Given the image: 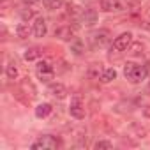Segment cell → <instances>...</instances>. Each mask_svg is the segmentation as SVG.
<instances>
[{
    "instance_id": "obj_12",
    "label": "cell",
    "mask_w": 150,
    "mask_h": 150,
    "mask_svg": "<svg viewBox=\"0 0 150 150\" xmlns=\"http://www.w3.org/2000/svg\"><path fill=\"white\" fill-rule=\"evenodd\" d=\"M55 35H57L58 39L67 41V39H71V37H72V30H71V27H60V28H57V30H55Z\"/></svg>"
},
{
    "instance_id": "obj_20",
    "label": "cell",
    "mask_w": 150,
    "mask_h": 150,
    "mask_svg": "<svg viewBox=\"0 0 150 150\" xmlns=\"http://www.w3.org/2000/svg\"><path fill=\"white\" fill-rule=\"evenodd\" d=\"M23 2L27 4V6H34V4H37L39 0H23Z\"/></svg>"
},
{
    "instance_id": "obj_4",
    "label": "cell",
    "mask_w": 150,
    "mask_h": 150,
    "mask_svg": "<svg viewBox=\"0 0 150 150\" xmlns=\"http://www.w3.org/2000/svg\"><path fill=\"white\" fill-rule=\"evenodd\" d=\"M37 76L41 81H50L53 78V65L50 62H39L37 64Z\"/></svg>"
},
{
    "instance_id": "obj_13",
    "label": "cell",
    "mask_w": 150,
    "mask_h": 150,
    "mask_svg": "<svg viewBox=\"0 0 150 150\" xmlns=\"http://www.w3.org/2000/svg\"><path fill=\"white\" fill-rule=\"evenodd\" d=\"M6 74H7V78L9 80H16L18 78V67L14 62H9L7 67H6Z\"/></svg>"
},
{
    "instance_id": "obj_7",
    "label": "cell",
    "mask_w": 150,
    "mask_h": 150,
    "mask_svg": "<svg viewBox=\"0 0 150 150\" xmlns=\"http://www.w3.org/2000/svg\"><path fill=\"white\" fill-rule=\"evenodd\" d=\"M46 32H48V23H46V20L41 18V16L35 18V21H34V35H35V37H44Z\"/></svg>"
},
{
    "instance_id": "obj_19",
    "label": "cell",
    "mask_w": 150,
    "mask_h": 150,
    "mask_svg": "<svg viewBox=\"0 0 150 150\" xmlns=\"http://www.w3.org/2000/svg\"><path fill=\"white\" fill-rule=\"evenodd\" d=\"M72 51H74V55H81V41H74V44H72Z\"/></svg>"
},
{
    "instance_id": "obj_6",
    "label": "cell",
    "mask_w": 150,
    "mask_h": 150,
    "mask_svg": "<svg viewBox=\"0 0 150 150\" xmlns=\"http://www.w3.org/2000/svg\"><path fill=\"white\" fill-rule=\"evenodd\" d=\"M90 41L94 46H104L110 41V32L108 30H97L90 35Z\"/></svg>"
},
{
    "instance_id": "obj_5",
    "label": "cell",
    "mask_w": 150,
    "mask_h": 150,
    "mask_svg": "<svg viewBox=\"0 0 150 150\" xmlns=\"http://www.w3.org/2000/svg\"><path fill=\"white\" fill-rule=\"evenodd\" d=\"M69 113H71V117L78 118V120H81V118L85 117V108H83V104H81V101H80L78 97H74V99L71 101Z\"/></svg>"
},
{
    "instance_id": "obj_3",
    "label": "cell",
    "mask_w": 150,
    "mask_h": 150,
    "mask_svg": "<svg viewBox=\"0 0 150 150\" xmlns=\"http://www.w3.org/2000/svg\"><path fill=\"white\" fill-rule=\"evenodd\" d=\"M131 44H132V34H131V32H122L118 37H115V41H113V50H115V51H125Z\"/></svg>"
},
{
    "instance_id": "obj_2",
    "label": "cell",
    "mask_w": 150,
    "mask_h": 150,
    "mask_svg": "<svg viewBox=\"0 0 150 150\" xmlns=\"http://www.w3.org/2000/svg\"><path fill=\"white\" fill-rule=\"evenodd\" d=\"M58 146V141L53 136H41L39 139H35L32 143V150H55Z\"/></svg>"
},
{
    "instance_id": "obj_14",
    "label": "cell",
    "mask_w": 150,
    "mask_h": 150,
    "mask_svg": "<svg viewBox=\"0 0 150 150\" xmlns=\"http://www.w3.org/2000/svg\"><path fill=\"white\" fill-rule=\"evenodd\" d=\"M28 34H30V28H28L27 23H20V25L16 27V35H18L20 39H27Z\"/></svg>"
},
{
    "instance_id": "obj_16",
    "label": "cell",
    "mask_w": 150,
    "mask_h": 150,
    "mask_svg": "<svg viewBox=\"0 0 150 150\" xmlns=\"http://www.w3.org/2000/svg\"><path fill=\"white\" fill-rule=\"evenodd\" d=\"M42 4H44L46 9L55 11V9H58V7L62 6V0H42Z\"/></svg>"
},
{
    "instance_id": "obj_17",
    "label": "cell",
    "mask_w": 150,
    "mask_h": 150,
    "mask_svg": "<svg viewBox=\"0 0 150 150\" xmlns=\"http://www.w3.org/2000/svg\"><path fill=\"white\" fill-rule=\"evenodd\" d=\"M94 148H96V150H110V148H113V145H111V141L101 139V141H97V143L94 145Z\"/></svg>"
},
{
    "instance_id": "obj_18",
    "label": "cell",
    "mask_w": 150,
    "mask_h": 150,
    "mask_svg": "<svg viewBox=\"0 0 150 150\" xmlns=\"http://www.w3.org/2000/svg\"><path fill=\"white\" fill-rule=\"evenodd\" d=\"M32 16H34L32 9H23V11H21V20H23V21H28Z\"/></svg>"
},
{
    "instance_id": "obj_8",
    "label": "cell",
    "mask_w": 150,
    "mask_h": 150,
    "mask_svg": "<svg viewBox=\"0 0 150 150\" xmlns=\"http://www.w3.org/2000/svg\"><path fill=\"white\" fill-rule=\"evenodd\" d=\"M50 94L57 99H65L67 96V88L62 85V83H51L50 85Z\"/></svg>"
},
{
    "instance_id": "obj_11",
    "label": "cell",
    "mask_w": 150,
    "mask_h": 150,
    "mask_svg": "<svg viewBox=\"0 0 150 150\" xmlns=\"http://www.w3.org/2000/svg\"><path fill=\"white\" fill-rule=\"evenodd\" d=\"M115 78H117V71H115L113 67L104 69L103 74H101V81H103V83H110V81H113Z\"/></svg>"
},
{
    "instance_id": "obj_10",
    "label": "cell",
    "mask_w": 150,
    "mask_h": 150,
    "mask_svg": "<svg viewBox=\"0 0 150 150\" xmlns=\"http://www.w3.org/2000/svg\"><path fill=\"white\" fill-rule=\"evenodd\" d=\"M51 111H53V108H51L50 103H41V104L35 108V117H37V118H46Z\"/></svg>"
},
{
    "instance_id": "obj_9",
    "label": "cell",
    "mask_w": 150,
    "mask_h": 150,
    "mask_svg": "<svg viewBox=\"0 0 150 150\" xmlns=\"http://www.w3.org/2000/svg\"><path fill=\"white\" fill-rule=\"evenodd\" d=\"M96 21H97V13L92 9H85V13L81 14V23L87 27H92Z\"/></svg>"
},
{
    "instance_id": "obj_21",
    "label": "cell",
    "mask_w": 150,
    "mask_h": 150,
    "mask_svg": "<svg viewBox=\"0 0 150 150\" xmlns=\"http://www.w3.org/2000/svg\"><path fill=\"white\" fill-rule=\"evenodd\" d=\"M148 92H150V85H148Z\"/></svg>"
},
{
    "instance_id": "obj_1",
    "label": "cell",
    "mask_w": 150,
    "mask_h": 150,
    "mask_svg": "<svg viewBox=\"0 0 150 150\" xmlns=\"http://www.w3.org/2000/svg\"><path fill=\"white\" fill-rule=\"evenodd\" d=\"M148 71L143 67V65H136L134 62H127L124 65V76L131 81V83H139L141 80L146 78Z\"/></svg>"
},
{
    "instance_id": "obj_15",
    "label": "cell",
    "mask_w": 150,
    "mask_h": 150,
    "mask_svg": "<svg viewBox=\"0 0 150 150\" xmlns=\"http://www.w3.org/2000/svg\"><path fill=\"white\" fill-rule=\"evenodd\" d=\"M39 57H41V50H39V48H30V50H27L25 55H23L25 60H35V58H39Z\"/></svg>"
}]
</instances>
